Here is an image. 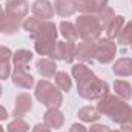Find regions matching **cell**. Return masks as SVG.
Returning <instances> with one entry per match:
<instances>
[{
	"label": "cell",
	"instance_id": "1",
	"mask_svg": "<svg viewBox=\"0 0 132 132\" xmlns=\"http://www.w3.org/2000/svg\"><path fill=\"white\" fill-rule=\"evenodd\" d=\"M25 28L31 31L35 37V49L40 54H51L54 52V42H55V26L49 22H40L37 19H29L25 23Z\"/></svg>",
	"mask_w": 132,
	"mask_h": 132
},
{
	"label": "cell",
	"instance_id": "2",
	"mask_svg": "<svg viewBox=\"0 0 132 132\" xmlns=\"http://www.w3.org/2000/svg\"><path fill=\"white\" fill-rule=\"evenodd\" d=\"M74 77L78 83V92L85 98H97L106 92V85L98 81L95 75L83 65L74 66Z\"/></svg>",
	"mask_w": 132,
	"mask_h": 132
},
{
	"label": "cell",
	"instance_id": "3",
	"mask_svg": "<svg viewBox=\"0 0 132 132\" xmlns=\"http://www.w3.org/2000/svg\"><path fill=\"white\" fill-rule=\"evenodd\" d=\"M98 109L103 114L109 115L112 120H115L118 123H123L129 117V112H131L126 103H123L121 100L115 98L114 95H106L104 98L100 101Z\"/></svg>",
	"mask_w": 132,
	"mask_h": 132
},
{
	"label": "cell",
	"instance_id": "4",
	"mask_svg": "<svg viewBox=\"0 0 132 132\" xmlns=\"http://www.w3.org/2000/svg\"><path fill=\"white\" fill-rule=\"evenodd\" d=\"M37 98L40 100L43 104H46L48 108L54 109L62 103V95L60 92L48 81H40L37 85V91H35Z\"/></svg>",
	"mask_w": 132,
	"mask_h": 132
},
{
	"label": "cell",
	"instance_id": "5",
	"mask_svg": "<svg viewBox=\"0 0 132 132\" xmlns=\"http://www.w3.org/2000/svg\"><path fill=\"white\" fill-rule=\"evenodd\" d=\"M77 32L80 34L85 40H94L100 34L98 20L91 15H81L77 20Z\"/></svg>",
	"mask_w": 132,
	"mask_h": 132
},
{
	"label": "cell",
	"instance_id": "6",
	"mask_svg": "<svg viewBox=\"0 0 132 132\" xmlns=\"http://www.w3.org/2000/svg\"><path fill=\"white\" fill-rule=\"evenodd\" d=\"M114 54H115V45L112 42H109V40H101L98 45L95 46V55L103 63L111 62Z\"/></svg>",
	"mask_w": 132,
	"mask_h": 132
},
{
	"label": "cell",
	"instance_id": "7",
	"mask_svg": "<svg viewBox=\"0 0 132 132\" xmlns=\"http://www.w3.org/2000/svg\"><path fill=\"white\" fill-rule=\"evenodd\" d=\"M31 108H32L31 97L26 95V94H20V95L17 97V106H15V109H14V115H15V117H23Z\"/></svg>",
	"mask_w": 132,
	"mask_h": 132
},
{
	"label": "cell",
	"instance_id": "8",
	"mask_svg": "<svg viewBox=\"0 0 132 132\" xmlns=\"http://www.w3.org/2000/svg\"><path fill=\"white\" fill-rule=\"evenodd\" d=\"M72 52H74V46H72V43H59L57 45V51L55 52H52V55L55 54V57L57 59H63L66 62H71L72 60Z\"/></svg>",
	"mask_w": 132,
	"mask_h": 132
},
{
	"label": "cell",
	"instance_id": "9",
	"mask_svg": "<svg viewBox=\"0 0 132 132\" xmlns=\"http://www.w3.org/2000/svg\"><path fill=\"white\" fill-rule=\"evenodd\" d=\"M32 11L37 17H43V19L52 17V12H54L51 3H48V2H37V3H34Z\"/></svg>",
	"mask_w": 132,
	"mask_h": 132
},
{
	"label": "cell",
	"instance_id": "10",
	"mask_svg": "<svg viewBox=\"0 0 132 132\" xmlns=\"http://www.w3.org/2000/svg\"><path fill=\"white\" fill-rule=\"evenodd\" d=\"M45 123H46L49 128H60V126L63 125V115H62L59 111L51 109V111H48L46 115H45Z\"/></svg>",
	"mask_w": 132,
	"mask_h": 132
},
{
	"label": "cell",
	"instance_id": "11",
	"mask_svg": "<svg viewBox=\"0 0 132 132\" xmlns=\"http://www.w3.org/2000/svg\"><path fill=\"white\" fill-rule=\"evenodd\" d=\"M95 54V48L94 45H91V42H86V43H81L78 48H77V57L81 59V60H92Z\"/></svg>",
	"mask_w": 132,
	"mask_h": 132
},
{
	"label": "cell",
	"instance_id": "12",
	"mask_svg": "<svg viewBox=\"0 0 132 132\" xmlns=\"http://www.w3.org/2000/svg\"><path fill=\"white\" fill-rule=\"evenodd\" d=\"M14 83L17 86H20V88H31L34 80L31 75H28L22 69H15V72H14Z\"/></svg>",
	"mask_w": 132,
	"mask_h": 132
},
{
	"label": "cell",
	"instance_id": "13",
	"mask_svg": "<svg viewBox=\"0 0 132 132\" xmlns=\"http://www.w3.org/2000/svg\"><path fill=\"white\" fill-rule=\"evenodd\" d=\"M55 9L60 15H71L75 11V5L71 0H57L55 2Z\"/></svg>",
	"mask_w": 132,
	"mask_h": 132
},
{
	"label": "cell",
	"instance_id": "14",
	"mask_svg": "<svg viewBox=\"0 0 132 132\" xmlns=\"http://www.w3.org/2000/svg\"><path fill=\"white\" fill-rule=\"evenodd\" d=\"M114 72L118 74V75H128L132 72V60H126V59H121L118 60L115 66H114Z\"/></svg>",
	"mask_w": 132,
	"mask_h": 132
},
{
	"label": "cell",
	"instance_id": "15",
	"mask_svg": "<svg viewBox=\"0 0 132 132\" xmlns=\"http://www.w3.org/2000/svg\"><path fill=\"white\" fill-rule=\"evenodd\" d=\"M31 59H32V54H31L29 51H19V52H15V55H14L15 68H17V69L25 68V65H26Z\"/></svg>",
	"mask_w": 132,
	"mask_h": 132
},
{
	"label": "cell",
	"instance_id": "16",
	"mask_svg": "<svg viewBox=\"0 0 132 132\" xmlns=\"http://www.w3.org/2000/svg\"><path fill=\"white\" fill-rule=\"evenodd\" d=\"M38 72L43 75V77H51V75H54V72H55V65L51 62V60H40L38 63Z\"/></svg>",
	"mask_w": 132,
	"mask_h": 132
},
{
	"label": "cell",
	"instance_id": "17",
	"mask_svg": "<svg viewBox=\"0 0 132 132\" xmlns=\"http://www.w3.org/2000/svg\"><path fill=\"white\" fill-rule=\"evenodd\" d=\"M60 28H62V34L65 35L68 40H75V38H77L78 32L74 29V26H72L71 23H68V22H63V23L60 25Z\"/></svg>",
	"mask_w": 132,
	"mask_h": 132
},
{
	"label": "cell",
	"instance_id": "18",
	"mask_svg": "<svg viewBox=\"0 0 132 132\" xmlns=\"http://www.w3.org/2000/svg\"><path fill=\"white\" fill-rule=\"evenodd\" d=\"M121 26H123V19H121V17H115V19L111 22V25H109L108 35H109V37H115V35H118Z\"/></svg>",
	"mask_w": 132,
	"mask_h": 132
},
{
	"label": "cell",
	"instance_id": "19",
	"mask_svg": "<svg viewBox=\"0 0 132 132\" xmlns=\"http://www.w3.org/2000/svg\"><path fill=\"white\" fill-rule=\"evenodd\" d=\"M115 91L118 95H121L123 98H131V86L125 81H117L115 83Z\"/></svg>",
	"mask_w": 132,
	"mask_h": 132
},
{
	"label": "cell",
	"instance_id": "20",
	"mask_svg": "<svg viewBox=\"0 0 132 132\" xmlns=\"http://www.w3.org/2000/svg\"><path fill=\"white\" fill-rule=\"evenodd\" d=\"M78 115H80V118L85 120V121H92V120H97V118H98L97 112H95L94 109H91V108H83V109L78 112Z\"/></svg>",
	"mask_w": 132,
	"mask_h": 132
},
{
	"label": "cell",
	"instance_id": "21",
	"mask_svg": "<svg viewBox=\"0 0 132 132\" xmlns=\"http://www.w3.org/2000/svg\"><path fill=\"white\" fill-rule=\"evenodd\" d=\"M57 85H59L63 91H69V88H71V80H69L68 74H65V72H59V74H57Z\"/></svg>",
	"mask_w": 132,
	"mask_h": 132
},
{
	"label": "cell",
	"instance_id": "22",
	"mask_svg": "<svg viewBox=\"0 0 132 132\" xmlns=\"http://www.w3.org/2000/svg\"><path fill=\"white\" fill-rule=\"evenodd\" d=\"M9 132H28V125L22 120H15L8 126Z\"/></svg>",
	"mask_w": 132,
	"mask_h": 132
},
{
	"label": "cell",
	"instance_id": "23",
	"mask_svg": "<svg viewBox=\"0 0 132 132\" xmlns=\"http://www.w3.org/2000/svg\"><path fill=\"white\" fill-rule=\"evenodd\" d=\"M120 43L126 45V43H132V22L128 23V26L125 28V31L120 35Z\"/></svg>",
	"mask_w": 132,
	"mask_h": 132
},
{
	"label": "cell",
	"instance_id": "24",
	"mask_svg": "<svg viewBox=\"0 0 132 132\" xmlns=\"http://www.w3.org/2000/svg\"><path fill=\"white\" fill-rule=\"evenodd\" d=\"M112 17H114V12H112V9H109V8H104L103 11H101V14H100V23L103 25V26H106L111 20H112Z\"/></svg>",
	"mask_w": 132,
	"mask_h": 132
},
{
	"label": "cell",
	"instance_id": "25",
	"mask_svg": "<svg viewBox=\"0 0 132 132\" xmlns=\"http://www.w3.org/2000/svg\"><path fill=\"white\" fill-rule=\"evenodd\" d=\"M9 75V65L6 62H0V78H6Z\"/></svg>",
	"mask_w": 132,
	"mask_h": 132
},
{
	"label": "cell",
	"instance_id": "26",
	"mask_svg": "<svg viewBox=\"0 0 132 132\" xmlns=\"http://www.w3.org/2000/svg\"><path fill=\"white\" fill-rule=\"evenodd\" d=\"M91 132H109L106 126H101V125H95L91 128Z\"/></svg>",
	"mask_w": 132,
	"mask_h": 132
},
{
	"label": "cell",
	"instance_id": "27",
	"mask_svg": "<svg viewBox=\"0 0 132 132\" xmlns=\"http://www.w3.org/2000/svg\"><path fill=\"white\" fill-rule=\"evenodd\" d=\"M71 132H86V129H85L81 125H74L72 129H71Z\"/></svg>",
	"mask_w": 132,
	"mask_h": 132
},
{
	"label": "cell",
	"instance_id": "28",
	"mask_svg": "<svg viewBox=\"0 0 132 132\" xmlns=\"http://www.w3.org/2000/svg\"><path fill=\"white\" fill-rule=\"evenodd\" d=\"M3 28H5V14L0 9V29H3Z\"/></svg>",
	"mask_w": 132,
	"mask_h": 132
},
{
	"label": "cell",
	"instance_id": "29",
	"mask_svg": "<svg viewBox=\"0 0 132 132\" xmlns=\"http://www.w3.org/2000/svg\"><path fill=\"white\" fill-rule=\"evenodd\" d=\"M32 132H49L46 128H43V126H35V129Z\"/></svg>",
	"mask_w": 132,
	"mask_h": 132
},
{
	"label": "cell",
	"instance_id": "30",
	"mask_svg": "<svg viewBox=\"0 0 132 132\" xmlns=\"http://www.w3.org/2000/svg\"><path fill=\"white\" fill-rule=\"evenodd\" d=\"M8 117V114H6V111L3 109V108H0V120H5Z\"/></svg>",
	"mask_w": 132,
	"mask_h": 132
},
{
	"label": "cell",
	"instance_id": "31",
	"mask_svg": "<svg viewBox=\"0 0 132 132\" xmlns=\"http://www.w3.org/2000/svg\"><path fill=\"white\" fill-rule=\"evenodd\" d=\"M0 94H2V86H0Z\"/></svg>",
	"mask_w": 132,
	"mask_h": 132
},
{
	"label": "cell",
	"instance_id": "32",
	"mask_svg": "<svg viewBox=\"0 0 132 132\" xmlns=\"http://www.w3.org/2000/svg\"><path fill=\"white\" fill-rule=\"evenodd\" d=\"M0 132H3V129H2V128H0Z\"/></svg>",
	"mask_w": 132,
	"mask_h": 132
}]
</instances>
